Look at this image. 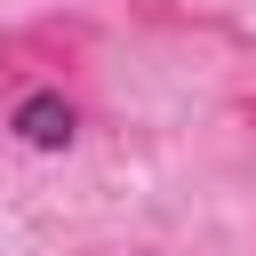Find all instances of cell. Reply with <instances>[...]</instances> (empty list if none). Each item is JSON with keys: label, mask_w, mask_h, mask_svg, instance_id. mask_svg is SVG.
Returning a JSON list of instances; mask_svg holds the SVG:
<instances>
[{"label": "cell", "mask_w": 256, "mask_h": 256, "mask_svg": "<svg viewBox=\"0 0 256 256\" xmlns=\"http://www.w3.org/2000/svg\"><path fill=\"white\" fill-rule=\"evenodd\" d=\"M96 40H104L96 16H64V8H48V16L0 32V72H8V80H72V72H88Z\"/></svg>", "instance_id": "1"}, {"label": "cell", "mask_w": 256, "mask_h": 256, "mask_svg": "<svg viewBox=\"0 0 256 256\" xmlns=\"http://www.w3.org/2000/svg\"><path fill=\"white\" fill-rule=\"evenodd\" d=\"M8 128H16L24 144H40V152H64V144L80 136V104L64 96V80H24L16 104H8Z\"/></svg>", "instance_id": "2"}, {"label": "cell", "mask_w": 256, "mask_h": 256, "mask_svg": "<svg viewBox=\"0 0 256 256\" xmlns=\"http://www.w3.org/2000/svg\"><path fill=\"white\" fill-rule=\"evenodd\" d=\"M112 256H152V248H112Z\"/></svg>", "instance_id": "3"}]
</instances>
